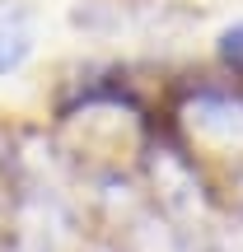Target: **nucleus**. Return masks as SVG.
<instances>
[{"mask_svg": "<svg viewBox=\"0 0 243 252\" xmlns=\"http://www.w3.org/2000/svg\"><path fill=\"white\" fill-rule=\"evenodd\" d=\"M33 56V9L24 0H0V75H14Z\"/></svg>", "mask_w": 243, "mask_h": 252, "instance_id": "obj_1", "label": "nucleus"}, {"mask_svg": "<svg viewBox=\"0 0 243 252\" xmlns=\"http://www.w3.org/2000/svg\"><path fill=\"white\" fill-rule=\"evenodd\" d=\"M215 56H220V65H225L229 75H239V80H243V19H239V24H229V28H220Z\"/></svg>", "mask_w": 243, "mask_h": 252, "instance_id": "obj_2", "label": "nucleus"}]
</instances>
